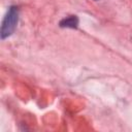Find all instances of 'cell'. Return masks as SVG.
<instances>
[{"label":"cell","instance_id":"obj_1","mask_svg":"<svg viewBox=\"0 0 132 132\" xmlns=\"http://www.w3.org/2000/svg\"><path fill=\"white\" fill-rule=\"evenodd\" d=\"M18 20H19V9L15 6H11L2 22V27H1L2 39L8 37L13 33L18 24Z\"/></svg>","mask_w":132,"mask_h":132},{"label":"cell","instance_id":"obj_2","mask_svg":"<svg viewBox=\"0 0 132 132\" xmlns=\"http://www.w3.org/2000/svg\"><path fill=\"white\" fill-rule=\"evenodd\" d=\"M78 25V19L76 15H70L65 19H63L60 22L61 27H66V28H76Z\"/></svg>","mask_w":132,"mask_h":132}]
</instances>
